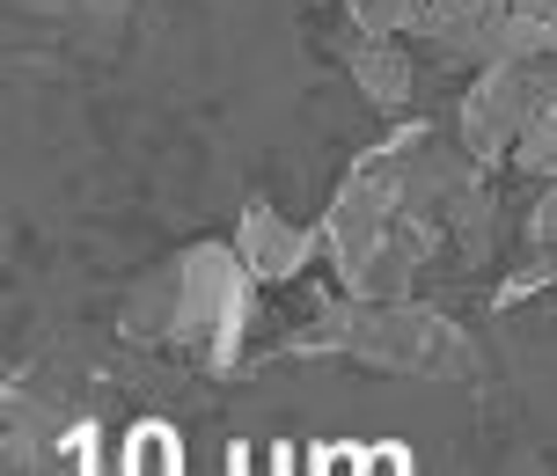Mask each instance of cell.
<instances>
[{"mask_svg":"<svg viewBox=\"0 0 557 476\" xmlns=\"http://www.w3.org/2000/svg\"><path fill=\"white\" fill-rule=\"evenodd\" d=\"M257 301H264V286L250 279L243 250L235 242H198V250L169 256L162 272H147L133 286L117 330L133 345H154V352L206 366V374H235V366H250V345H257Z\"/></svg>","mask_w":557,"mask_h":476,"instance_id":"1","label":"cell"},{"mask_svg":"<svg viewBox=\"0 0 557 476\" xmlns=\"http://www.w3.org/2000/svg\"><path fill=\"white\" fill-rule=\"evenodd\" d=\"M272 352H286V360L331 352V360L374 366V374H411V381H470L476 374V345L455 315L425 309L418 293H404V301L337 293L331 279L315 293V315H301Z\"/></svg>","mask_w":557,"mask_h":476,"instance_id":"2","label":"cell"},{"mask_svg":"<svg viewBox=\"0 0 557 476\" xmlns=\"http://www.w3.org/2000/svg\"><path fill=\"white\" fill-rule=\"evenodd\" d=\"M506 29H513V0H425V8H418L411 45H418V52H433L441 66L476 74V66L499 59Z\"/></svg>","mask_w":557,"mask_h":476,"instance_id":"3","label":"cell"},{"mask_svg":"<svg viewBox=\"0 0 557 476\" xmlns=\"http://www.w3.org/2000/svg\"><path fill=\"white\" fill-rule=\"evenodd\" d=\"M235 250H243V264H250V279L264 286V293H286V286H301L315 264H323V227H301L286 221L278 205H243V221H235V235H227Z\"/></svg>","mask_w":557,"mask_h":476,"instance_id":"4","label":"cell"},{"mask_svg":"<svg viewBox=\"0 0 557 476\" xmlns=\"http://www.w3.org/2000/svg\"><path fill=\"white\" fill-rule=\"evenodd\" d=\"M345 74L360 88L374 117H411L418 103V45L404 29H352L345 23Z\"/></svg>","mask_w":557,"mask_h":476,"instance_id":"5","label":"cell"},{"mask_svg":"<svg viewBox=\"0 0 557 476\" xmlns=\"http://www.w3.org/2000/svg\"><path fill=\"white\" fill-rule=\"evenodd\" d=\"M550 286H557V168L543 176V198L529 205V221L513 227V256H506V272H499L492 309H521V301L550 293Z\"/></svg>","mask_w":557,"mask_h":476,"instance_id":"6","label":"cell"},{"mask_svg":"<svg viewBox=\"0 0 557 476\" xmlns=\"http://www.w3.org/2000/svg\"><path fill=\"white\" fill-rule=\"evenodd\" d=\"M117 469H133V476H176V469H184V440H176V425L139 418L133 433H125V448H117Z\"/></svg>","mask_w":557,"mask_h":476,"instance_id":"7","label":"cell"},{"mask_svg":"<svg viewBox=\"0 0 557 476\" xmlns=\"http://www.w3.org/2000/svg\"><path fill=\"white\" fill-rule=\"evenodd\" d=\"M29 8H52V15H74L82 23V15H117L125 0H29Z\"/></svg>","mask_w":557,"mask_h":476,"instance_id":"8","label":"cell"},{"mask_svg":"<svg viewBox=\"0 0 557 476\" xmlns=\"http://www.w3.org/2000/svg\"><path fill=\"white\" fill-rule=\"evenodd\" d=\"M550 8H557V0H550Z\"/></svg>","mask_w":557,"mask_h":476,"instance_id":"9","label":"cell"}]
</instances>
